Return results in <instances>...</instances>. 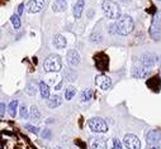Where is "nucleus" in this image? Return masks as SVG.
<instances>
[{
    "mask_svg": "<svg viewBox=\"0 0 161 149\" xmlns=\"http://www.w3.org/2000/svg\"><path fill=\"white\" fill-rule=\"evenodd\" d=\"M119 2H122V3L127 4V3H130V2H131V0H119Z\"/></svg>",
    "mask_w": 161,
    "mask_h": 149,
    "instance_id": "obj_36",
    "label": "nucleus"
},
{
    "mask_svg": "<svg viewBox=\"0 0 161 149\" xmlns=\"http://www.w3.org/2000/svg\"><path fill=\"white\" fill-rule=\"evenodd\" d=\"M147 86L150 89H152V90H157L158 91L160 87H161V79L158 76H153V77L148 79L147 80Z\"/></svg>",
    "mask_w": 161,
    "mask_h": 149,
    "instance_id": "obj_15",
    "label": "nucleus"
},
{
    "mask_svg": "<svg viewBox=\"0 0 161 149\" xmlns=\"http://www.w3.org/2000/svg\"><path fill=\"white\" fill-rule=\"evenodd\" d=\"M27 129H28L31 133H33V134H38V133H39L38 128H36V126H32V125H27Z\"/></svg>",
    "mask_w": 161,
    "mask_h": 149,
    "instance_id": "obj_29",
    "label": "nucleus"
},
{
    "mask_svg": "<svg viewBox=\"0 0 161 149\" xmlns=\"http://www.w3.org/2000/svg\"><path fill=\"white\" fill-rule=\"evenodd\" d=\"M53 149H61V148H60V146H56V148H53Z\"/></svg>",
    "mask_w": 161,
    "mask_h": 149,
    "instance_id": "obj_37",
    "label": "nucleus"
},
{
    "mask_svg": "<svg viewBox=\"0 0 161 149\" xmlns=\"http://www.w3.org/2000/svg\"><path fill=\"white\" fill-rule=\"evenodd\" d=\"M65 77H66L70 82H72V81H75V80H76V73H75L72 69H69V71H66V72H65Z\"/></svg>",
    "mask_w": 161,
    "mask_h": 149,
    "instance_id": "obj_25",
    "label": "nucleus"
},
{
    "mask_svg": "<svg viewBox=\"0 0 161 149\" xmlns=\"http://www.w3.org/2000/svg\"><path fill=\"white\" fill-rule=\"evenodd\" d=\"M92 97H93V91H92L90 89H86L85 91H83V94H81V101H83V102L89 101Z\"/></svg>",
    "mask_w": 161,
    "mask_h": 149,
    "instance_id": "obj_23",
    "label": "nucleus"
},
{
    "mask_svg": "<svg viewBox=\"0 0 161 149\" xmlns=\"http://www.w3.org/2000/svg\"><path fill=\"white\" fill-rule=\"evenodd\" d=\"M31 119L33 121H39V119H41V114H39L37 106H32L31 109Z\"/></svg>",
    "mask_w": 161,
    "mask_h": 149,
    "instance_id": "obj_21",
    "label": "nucleus"
},
{
    "mask_svg": "<svg viewBox=\"0 0 161 149\" xmlns=\"http://www.w3.org/2000/svg\"><path fill=\"white\" fill-rule=\"evenodd\" d=\"M150 35L155 41H158L161 38V10L157 12L152 19V23L150 27Z\"/></svg>",
    "mask_w": 161,
    "mask_h": 149,
    "instance_id": "obj_4",
    "label": "nucleus"
},
{
    "mask_svg": "<svg viewBox=\"0 0 161 149\" xmlns=\"http://www.w3.org/2000/svg\"><path fill=\"white\" fill-rule=\"evenodd\" d=\"M117 25V33L120 34V35H127L130 34L133 28H135V23H133V19L130 17V15H122L115 23Z\"/></svg>",
    "mask_w": 161,
    "mask_h": 149,
    "instance_id": "obj_1",
    "label": "nucleus"
},
{
    "mask_svg": "<svg viewBox=\"0 0 161 149\" xmlns=\"http://www.w3.org/2000/svg\"><path fill=\"white\" fill-rule=\"evenodd\" d=\"M113 149H122V143L119 141V139H113Z\"/></svg>",
    "mask_w": 161,
    "mask_h": 149,
    "instance_id": "obj_28",
    "label": "nucleus"
},
{
    "mask_svg": "<svg viewBox=\"0 0 161 149\" xmlns=\"http://www.w3.org/2000/svg\"><path fill=\"white\" fill-rule=\"evenodd\" d=\"M27 92H28L29 95H34V94H36V90H34V87H33L31 84H29L28 87H27Z\"/></svg>",
    "mask_w": 161,
    "mask_h": 149,
    "instance_id": "obj_31",
    "label": "nucleus"
},
{
    "mask_svg": "<svg viewBox=\"0 0 161 149\" xmlns=\"http://www.w3.org/2000/svg\"><path fill=\"white\" fill-rule=\"evenodd\" d=\"M62 84H64L62 81H61L60 84H57V85H56V90H60V89H61V86H62Z\"/></svg>",
    "mask_w": 161,
    "mask_h": 149,
    "instance_id": "obj_35",
    "label": "nucleus"
},
{
    "mask_svg": "<svg viewBox=\"0 0 161 149\" xmlns=\"http://www.w3.org/2000/svg\"><path fill=\"white\" fill-rule=\"evenodd\" d=\"M157 2H161V0H157Z\"/></svg>",
    "mask_w": 161,
    "mask_h": 149,
    "instance_id": "obj_39",
    "label": "nucleus"
},
{
    "mask_svg": "<svg viewBox=\"0 0 161 149\" xmlns=\"http://www.w3.org/2000/svg\"><path fill=\"white\" fill-rule=\"evenodd\" d=\"M125 145L127 146V149H141V141L133 134H126Z\"/></svg>",
    "mask_w": 161,
    "mask_h": 149,
    "instance_id": "obj_8",
    "label": "nucleus"
},
{
    "mask_svg": "<svg viewBox=\"0 0 161 149\" xmlns=\"http://www.w3.org/2000/svg\"><path fill=\"white\" fill-rule=\"evenodd\" d=\"M147 74H148V68L146 66H143L141 63V61L133 64V68H132V76L133 77H136V79H143V77L147 76Z\"/></svg>",
    "mask_w": 161,
    "mask_h": 149,
    "instance_id": "obj_7",
    "label": "nucleus"
},
{
    "mask_svg": "<svg viewBox=\"0 0 161 149\" xmlns=\"http://www.w3.org/2000/svg\"><path fill=\"white\" fill-rule=\"evenodd\" d=\"M61 66H62L61 57L57 54H51L43 61L45 72H58L61 69Z\"/></svg>",
    "mask_w": 161,
    "mask_h": 149,
    "instance_id": "obj_2",
    "label": "nucleus"
},
{
    "mask_svg": "<svg viewBox=\"0 0 161 149\" xmlns=\"http://www.w3.org/2000/svg\"><path fill=\"white\" fill-rule=\"evenodd\" d=\"M66 8V2L65 0H56L52 5V10L55 13H60V12H64Z\"/></svg>",
    "mask_w": 161,
    "mask_h": 149,
    "instance_id": "obj_18",
    "label": "nucleus"
},
{
    "mask_svg": "<svg viewBox=\"0 0 161 149\" xmlns=\"http://www.w3.org/2000/svg\"><path fill=\"white\" fill-rule=\"evenodd\" d=\"M39 91H41V96L43 99H50V87L46 82L39 84Z\"/></svg>",
    "mask_w": 161,
    "mask_h": 149,
    "instance_id": "obj_20",
    "label": "nucleus"
},
{
    "mask_svg": "<svg viewBox=\"0 0 161 149\" xmlns=\"http://www.w3.org/2000/svg\"><path fill=\"white\" fill-rule=\"evenodd\" d=\"M67 61L71 66H77L80 63V54L75 49H70L67 52Z\"/></svg>",
    "mask_w": 161,
    "mask_h": 149,
    "instance_id": "obj_13",
    "label": "nucleus"
},
{
    "mask_svg": "<svg viewBox=\"0 0 161 149\" xmlns=\"http://www.w3.org/2000/svg\"><path fill=\"white\" fill-rule=\"evenodd\" d=\"M75 94H76V89H75V87H72V86L67 87L66 91H65V97H66V100H71Z\"/></svg>",
    "mask_w": 161,
    "mask_h": 149,
    "instance_id": "obj_24",
    "label": "nucleus"
},
{
    "mask_svg": "<svg viewBox=\"0 0 161 149\" xmlns=\"http://www.w3.org/2000/svg\"><path fill=\"white\" fill-rule=\"evenodd\" d=\"M4 113H5V105L2 102V119L4 118Z\"/></svg>",
    "mask_w": 161,
    "mask_h": 149,
    "instance_id": "obj_33",
    "label": "nucleus"
},
{
    "mask_svg": "<svg viewBox=\"0 0 161 149\" xmlns=\"http://www.w3.org/2000/svg\"><path fill=\"white\" fill-rule=\"evenodd\" d=\"M95 64H97V67H98L99 69H102V71L107 69V67H108V57H107L104 53L97 54V56H95Z\"/></svg>",
    "mask_w": 161,
    "mask_h": 149,
    "instance_id": "obj_12",
    "label": "nucleus"
},
{
    "mask_svg": "<svg viewBox=\"0 0 161 149\" xmlns=\"http://www.w3.org/2000/svg\"><path fill=\"white\" fill-rule=\"evenodd\" d=\"M103 12L105 13V15L110 19H119L120 18V9L118 7L117 3L112 2V0H105L103 2Z\"/></svg>",
    "mask_w": 161,
    "mask_h": 149,
    "instance_id": "obj_3",
    "label": "nucleus"
},
{
    "mask_svg": "<svg viewBox=\"0 0 161 149\" xmlns=\"http://www.w3.org/2000/svg\"><path fill=\"white\" fill-rule=\"evenodd\" d=\"M23 8H24V4H20V5L18 7V15H20V14L23 13Z\"/></svg>",
    "mask_w": 161,
    "mask_h": 149,
    "instance_id": "obj_32",
    "label": "nucleus"
},
{
    "mask_svg": "<svg viewBox=\"0 0 161 149\" xmlns=\"http://www.w3.org/2000/svg\"><path fill=\"white\" fill-rule=\"evenodd\" d=\"M19 110H20V116H22V119H27V116H28V110H27L25 105H22V106L19 107Z\"/></svg>",
    "mask_w": 161,
    "mask_h": 149,
    "instance_id": "obj_27",
    "label": "nucleus"
},
{
    "mask_svg": "<svg viewBox=\"0 0 161 149\" xmlns=\"http://www.w3.org/2000/svg\"><path fill=\"white\" fill-rule=\"evenodd\" d=\"M42 138H45V139H50V138H51V131H50V129L43 130V133H42Z\"/></svg>",
    "mask_w": 161,
    "mask_h": 149,
    "instance_id": "obj_30",
    "label": "nucleus"
},
{
    "mask_svg": "<svg viewBox=\"0 0 161 149\" xmlns=\"http://www.w3.org/2000/svg\"><path fill=\"white\" fill-rule=\"evenodd\" d=\"M47 104H48V106H50V107L55 109V107H57V106H60V105H61V97H60V96H57V95L50 96V99H48Z\"/></svg>",
    "mask_w": 161,
    "mask_h": 149,
    "instance_id": "obj_19",
    "label": "nucleus"
},
{
    "mask_svg": "<svg viewBox=\"0 0 161 149\" xmlns=\"http://www.w3.org/2000/svg\"><path fill=\"white\" fill-rule=\"evenodd\" d=\"M160 66H161V57H160Z\"/></svg>",
    "mask_w": 161,
    "mask_h": 149,
    "instance_id": "obj_38",
    "label": "nucleus"
},
{
    "mask_svg": "<svg viewBox=\"0 0 161 149\" xmlns=\"http://www.w3.org/2000/svg\"><path fill=\"white\" fill-rule=\"evenodd\" d=\"M161 141V130L152 129L146 133V143L147 145H157Z\"/></svg>",
    "mask_w": 161,
    "mask_h": 149,
    "instance_id": "obj_6",
    "label": "nucleus"
},
{
    "mask_svg": "<svg viewBox=\"0 0 161 149\" xmlns=\"http://www.w3.org/2000/svg\"><path fill=\"white\" fill-rule=\"evenodd\" d=\"M92 149H107V141L103 138H97L92 141Z\"/></svg>",
    "mask_w": 161,
    "mask_h": 149,
    "instance_id": "obj_17",
    "label": "nucleus"
},
{
    "mask_svg": "<svg viewBox=\"0 0 161 149\" xmlns=\"http://www.w3.org/2000/svg\"><path fill=\"white\" fill-rule=\"evenodd\" d=\"M45 7V0H29L27 3V10L28 13H39Z\"/></svg>",
    "mask_w": 161,
    "mask_h": 149,
    "instance_id": "obj_9",
    "label": "nucleus"
},
{
    "mask_svg": "<svg viewBox=\"0 0 161 149\" xmlns=\"http://www.w3.org/2000/svg\"><path fill=\"white\" fill-rule=\"evenodd\" d=\"M17 107H18V101L17 100H13L9 104V115L12 118H15V115H17Z\"/></svg>",
    "mask_w": 161,
    "mask_h": 149,
    "instance_id": "obj_22",
    "label": "nucleus"
},
{
    "mask_svg": "<svg viewBox=\"0 0 161 149\" xmlns=\"http://www.w3.org/2000/svg\"><path fill=\"white\" fill-rule=\"evenodd\" d=\"M84 5H85V0H76V3L74 5V17L76 19L81 17V14L84 12Z\"/></svg>",
    "mask_w": 161,
    "mask_h": 149,
    "instance_id": "obj_14",
    "label": "nucleus"
},
{
    "mask_svg": "<svg viewBox=\"0 0 161 149\" xmlns=\"http://www.w3.org/2000/svg\"><path fill=\"white\" fill-rule=\"evenodd\" d=\"M147 149H161L158 145H148V148Z\"/></svg>",
    "mask_w": 161,
    "mask_h": 149,
    "instance_id": "obj_34",
    "label": "nucleus"
},
{
    "mask_svg": "<svg viewBox=\"0 0 161 149\" xmlns=\"http://www.w3.org/2000/svg\"><path fill=\"white\" fill-rule=\"evenodd\" d=\"M89 128L95 133H105L108 130L107 123L100 118H93L89 120Z\"/></svg>",
    "mask_w": 161,
    "mask_h": 149,
    "instance_id": "obj_5",
    "label": "nucleus"
},
{
    "mask_svg": "<svg viewBox=\"0 0 161 149\" xmlns=\"http://www.w3.org/2000/svg\"><path fill=\"white\" fill-rule=\"evenodd\" d=\"M140 61L147 68H152L155 66V62H156V56L153 53H151V52H146V53H143L141 56V59Z\"/></svg>",
    "mask_w": 161,
    "mask_h": 149,
    "instance_id": "obj_11",
    "label": "nucleus"
},
{
    "mask_svg": "<svg viewBox=\"0 0 161 149\" xmlns=\"http://www.w3.org/2000/svg\"><path fill=\"white\" fill-rule=\"evenodd\" d=\"M52 43H53V46H55L56 48H60V49H62V48L66 47V39L64 38L62 35H60V34H56V35L53 37Z\"/></svg>",
    "mask_w": 161,
    "mask_h": 149,
    "instance_id": "obj_16",
    "label": "nucleus"
},
{
    "mask_svg": "<svg viewBox=\"0 0 161 149\" xmlns=\"http://www.w3.org/2000/svg\"><path fill=\"white\" fill-rule=\"evenodd\" d=\"M10 20H12V24L14 25V28H15V29H18V28L20 27V20H19V15H13V17L10 18Z\"/></svg>",
    "mask_w": 161,
    "mask_h": 149,
    "instance_id": "obj_26",
    "label": "nucleus"
},
{
    "mask_svg": "<svg viewBox=\"0 0 161 149\" xmlns=\"http://www.w3.org/2000/svg\"><path fill=\"white\" fill-rule=\"evenodd\" d=\"M95 84L102 90H108L112 86V80L107 76V74H99V76L95 77Z\"/></svg>",
    "mask_w": 161,
    "mask_h": 149,
    "instance_id": "obj_10",
    "label": "nucleus"
}]
</instances>
